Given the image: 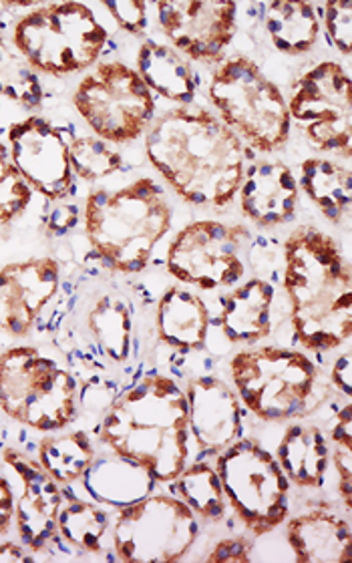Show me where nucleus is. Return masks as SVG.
Listing matches in <instances>:
<instances>
[{"mask_svg":"<svg viewBox=\"0 0 352 563\" xmlns=\"http://www.w3.org/2000/svg\"><path fill=\"white\" fill-rule=\"evenodd\" d=\"M95 457L94 437L85 429L45 434L36 445V461L61 487L81 482Z\"/></svg>","mask_w":352,"mask_h":563,"instance_id":"obj_30","label":"nucleus"},{"mask_svg":"<svg viewBox=\"0 0 352 563\" xmlns=\"http://www.w3.org/2000/svg\"><path fill=\"white\" fill-rule=\"evenodd\" d=\"M252 232L242 223L196 220L182 228L165 254V271L204 292L230 290L246 276Z\"/></svg>","mask_w":352,"mask_h":563,"instance_id":"obj_13","label":"nucleus"},{"mask_svg":"<svg viewBox=\"0 0 352 563\" xmlns=\"http://www.w3.org/2000/svg\"><path fill=\"white\" fill-rule=\"evenodd\" d=\"M290 123L317 152L349 159L352 153V79L337 60H322L293 85Z\"/></svg>","mask_w":352,"mask_h":563,"instance_id":"obj_14","label":"nucleus"},{"mask_svg":"<svg viewBox=\"0 0 352 563\" xmlns=\"http://www.w3.org/2000/svg\"><path fill=\"white\" fill-rule=\"evenodd\" d=\"M33 189L12 164L9 145L0 141V232L23 218L33 203Z\"/></svg>","mask_w":352,"mask_h":563,"instance_id":"obj_35","label":"nucleus"},{"mask_svg":"<svg viewBox=\"0 0 352 563\" xmlns=\"http://www.w3.org/2000/svg\"><path fill=\"white\" fill-rule=\"evenodd\" d=\"M14 47L41 75L65 79L94 69L109 45V31L85 2H36L11 24Z\"/></svg>","mask_w":352,"mask_h":563,"instance_id":"obj_8","label":"nucleus"},{"mask_svg":"<svg viewBox=\"0 0 352 563\" xmlns=\"http://www.w3.org/2000/svg\"><path fill=\"white\" fill-rule=\"evenodd\" d=\"M213 324L228 344L254 346L278 327V288L262 278H248L220 294Z\"/></svg>","mask_w":352,"mask_h":563,"instance_id":"obj_20","label":"nucleus"},{"mask_svg":"<svg viewBox=\"0 0 352 563\" xmlns=\"http://www.w3.org/2000/svg\"><path fill=\"white\" fill-rule=\"evenodd\" d=\"M138 73L150 91L177 106H191L200 93V75L172 45L145 38L138 51Z\"/></svg>","mask_w":352,"mask_h":563,"instance_id":"obj_25","label":"nucleus"},{"mask_svg":"<svg viewBox=\"0 0 352 563\" xmlns=\"http://www.w3.org/2000/svg\"><path fill=\"white\" fill-rule=\"evenodd\" d=\"M228 507L254 536H268L290 516V482L276 457L258 439L240 437L216 455Z\"/></svg>","mask_w":352,"mask_h":563,"instance_id":"obj_10","label":"nucleus"},{"mask_svg":"<svg viewBox=\"0 0 352 563\" xmlns=\"http://www.w3.org/2000/svg\"><path fill=\"white\" fill-rule=\"evenodd\" d=\"M274 457L290 485L320 489L330 470L329 434L312 422L293 421L284 429Z\"/></svg>","mask_w":352,"mask_h":563,"instance_id":"obj_24","label":"nucleus"},{"mask_svg":"<svg viewBox=\"0 0 352 563\" xmlns=\"http://www.w3.org/2000/svg\"><path fill=\"white\" fill-rule=\"evenodd\" d=\"M200 519L174 493L113 509L111 552L123 563H177L200 538Z\"/></svg>","mask_w":352,"mask_h":563,"instance_id":"obj_12","label":"nucleus"},{"mask_svg":"<svg viewBox=\"0 0 352 563\" xmlns=\"http://www.w3.org/2000/svg\"><path fill=\"white\" fill-rule=\"evenodd\" d=\"M67 135V133H65ZM70 167L77 179L85 184H97L107 177H113L123 169V157L111 143L95 137L94 133H70Z\"/></svg>","mask_w":352,"mask_h":563,"instance_id":"obj_33","label":"nucleus"},{"mask_svg":"<svg viewBox=\"0 0 352 563\" xmlns=\"http://www.w3.org/2000/svg\"><path fill=\"white\" fill-rule=\"evenodd\" d=\"M7 145L12 164L24 184L48 203L67 200L75 189L70 167L69 140L65 131L41 115H29L11 123Z\"/></svg>","mask_w":352,"mask_h":563,"instance_id":"obj_15","label":"nucleus"},{"mask_svg":"<svg viewBox=\"0 0 352 563\" xmlns=\"http://www.w3.org/2000/svg\"><path fill=\"white\" fill-rule=\"evenodd\" d=\"M0 412L33 433H59L81 417L79 380L59 352L12 344L0 352Z\"/></svg>","mask_w":352,"mask_h":563,"instance_id":"obj_7","label":"nucleus"},{"mask_svg":"<svg viewBox=\"0 0 352 563\" xmlns=\"http://www.w3.org/2000/svg\"><path fill=\"white\" fill-rule=\"evenodd\" d=\"M286 541L298 563H346L352 560V529L344 517L318 507L286 523Z\"/></svg>","mask_w":352,"mask_h":563,"instance_id":"obj_23","label":"nucleus"},{"mask_svg":"<svg viewBox=\"0 0 352 563\" xmlns=\"http://www.w3.org/2000/svg\"><path fill=\"white\" fill-rule=\"evenodd\" d=\"M109 453L172 483L194 459L186 390L172 375L153 371L121 390L95 427Z\"/></svg>","mask_w":352,"mask_h":563,"instance_id":"obj_4","label":"nucleus"},{"mask_svg":"<svg viewBox=\"0 0 352 563\" xmlns=\"http://www.w3.org/2000/svg\"><path fill=\"white\" fill-rule=\"evenodd\" d=\"M77 483H81L91 501L111 509L140 501L160 485L143 467L113 453L95 457L94 465Z\"/></svg>","mask_w":352,"mask_h":563,"instance_id":"obj_26","label":"nucleus"},{"mask_svg":"<svg viewBox=\"0 0 352 563\" xmlns=\"http://www.w3.org/2000/svg\"><path fill=\"white\" fill-rule=\"evenodd\" d=\"M107 12L121 31L128 35H145L150 29V4L143 0H109L103 2Z\"/></svg>","mask_w":352,"mask_h":563,"instance_id":"obj_38","label":"nucleus"},{"mask_svg":"<svg viewBox=\"0 0 352 563\" xmlns=\"http://www.w3.org/2000/svg\"><path fill=\"white\" fill-rule=\"evenodd\" d=\"M169 485L172 493L188 505L198 519L210 523H222L226 519L228 501L223 495L222 482L213 465L206 459L189 463Z\"/></svg>","mask_w":352,"mask_h":563,"instance_id":"obj_31","label":"nucleus"},{"mask_svg":"<svg viewBox=\"0 0 352 563\" xmlns=\"http://www.w3.org/2000/svg\"><path fill=\"white\" fill-rule=\"evenodd\" d=\"M213 113L250 152L276 153L290 141V113L280 87L246 55L218 63L208 82Z\"/></svg>","mask_w":352,"mask_h":563,"instance_id":"obj_9","label":"nucleus"},{"mask_svg":"<svg viewBox=\"0 0 352 563\" xmlns=\"http://www.w3.org/2000/svg\"><path fill=\"white\" fill-rule=\"evenodd\" d=\"M153 327L160 346L174 356H191L210 351L213 312L200 294L172 284L157 296Z\"/></svg>","mask_w":352,"mask_h":563,"instance_id":"obj_21","label":"nucleus"},{"mask_svg":"<svg viewBox=\"0 0 352 563\" xmlns=\"http://www.w3.org/2000/svg\"><path fill=\"white\" fill-rule=\"evenodd\" d=\"M230 378L244 409L262 422L308 419L324 409L334 393L308 352L274 344L235 352Z\"/></svg>","mask_w":352,"mask_h":563,"instance_id":"obj_6","label":"nucleus"},{"mask_svg":"<svg viewBox=\"0 0 352 563\" xmlns=\"http://www.w3.org/2000/svg\"><path fill=\"white\" fill-rule=\"evenodd\" d=\"M282 256L294 342L317 356L344 346L352 334V272L341 244L315 225H300L282 242Z\"/></svg>","mask_w":352,"mask_h":563,"instance_id":"obj_3","label":"nucleus"},{"mask_svg":"<svg viewBox=\"0 0 352 563\" xmlns=\"http://www.w3.org/2000/svg\"><path fill=\"white\" fill-rule=\"evenodd\" d=\"M246 264L256 278L280 284L282 266H284L282 244L268 235H252L246 252Z\"/></svg>","mask_w":352,"mask_h":563,"instance_id":"obj_37","label":"nucleus"},{"mask_svg":"<svg viewBox=\"0 0 352 563\" xmlns=\"http://www.w3.org/2000/svg\"><path fill=\"white\" fill-rule=\"evenodd\" d=\"M111 507L95 504L91 499L69 497V501H63L61 507L57 538L75 552L103 555L111 550Z\"/></svg>","mask_w":352,"mask_h":563,"instance_id":"obj_28","label":"nucleus"},{"mask_svg":"<svg viewBox=\"0 0 352 563\" xmlns=\"http://www.w3.org/2000/svg\"><path fill=\"white\" fill-rule=\"evenodd\" d=\"M298 179L278 159H260L246 165L238 191L240 211L260 228H276L293 222L298 210Z\"/></svg>","mask_w":352,"mask_h":563,"instance_id":"obj_22","label":"nucleus"},{"mask_svg":"<svg viewBox=\"0 0 352 563\" xmlns=\"http://www.w3.org/2000/svg\"><path fill=\"white\" fill-rule=\"evenodd\" d=\"M320 21L327 31L332 47L342 57H351L352 51V2L351 0H330L320 4Z\"/></svg>","mask_w":352,"mask_h":563,"instance_id":"obj_36","label":"nucleus"},{"mask_svg":"<svg viewBox=\"0 0 352 563\" xmlns=\"http://www.w3.org/2000/svg\"><path fill=\"white\" fill-rule=\"evenodd\" d=\"M2 463L16 475L19 493L14 492V526L16 538L31 553H45L57 538V521L65 492L36 459L16 446L2 449Z\"/></svg>","mask_w":352,"mask_h":563,"instance_id":"obj_18","label":"nucleus"},{"mask_svg":"<svg viewBox=\"0 0 352 563\" xmlns=\"http://www.w3.org/2000/svg\"><path fill=\"white\" fill-rule=\"evenodd\" d=\"M194 461L216 457L244 437L246 409L234 387L213 373L191 375L186 383Z\"/></svg>","mask_w":352,"mask_h":563,"instance_id":"obj_19","label":"nucleus"},{"mask_svg":"<svg viewBox=\"0 0 352 563\" xmlns=\"http://www.w3.org/2000/svg\"><path fill=\"white\" fill-rule=\"evenodd\" d=\"M63 284V262L55 256H31L0 268V332L26 339L43 330L47 310Z\"/></svg>","mask_w":352,"mask_h":563,"instance_id":"obj_17","label":"nucleus"},{"mask_svg":"<svg viewBox=\"0 0 352 563\" xmlns=\"http://www.w3.org/2000/svg\"><path fill=\"white\" fill-rule=\"evenodd\" d=\"M264 7V31L278 53L300 57L317 47L322 31L320 7L302 0H274Z\"/></svg>","mask_w":352,"mask_h":563,"instance_id":"obj_27","label":"nucleus"},{"mask_svg":"<svg viewBox=\"0 0 352 563\" xmlns=\"http://www.w3.org/2000/svg\"><path fill=\"white\" fill-rule=\"evenodd\" d=\"M14 528V485L0 471V538H7Z\"/></svg>","mask_w":352,"mask_h":563,"instance_id":"obj_41","label":"nucleus"},{"mask_svg":"<svg viewBox=\"0 0 352 563\" xmlns=\"http://www.w3.org/2000/svg\"><path fill=\"white\" fill-rule=\"evenodd\" d=\"M0 443H2V419H0Z\"/></svg>","mask_w":352,"mask_h":563,"instance_id":"obj_43","label":"nucleus"},{"mask_svg":"<svg viewBox=\"0 0 352 563\" xmlns=\"http://www.w3.org/2000/svg\"><path fill=\"white\" fill-rule=\"evenodd\" d=\"M89 254L48 308L43 330L79 380L81 411L106 412L121 390L157 371L162 349L143 284H130Z\"/></svg>","mask_w":352,"mask_h":563,"instance_id":"obj_1","label":"nucleus"},{"mask_svg":"<svg viewBox=\"0 0 352 563\" xmlns=\"http://www.w3.org/2000/svg\"><path fill=\"white\" fill-rule=\"evenodd\" d=\"M330 461H334L339 475V497L344 509L352 507V407L346 400L332 417L329 433Z\"/></svg>","mask_w":352,"mask_h":563,"instance_id":"obj_34","label":"nucleus"},{"mask_svg":"<svg viewBox=\"0 0 352 563\" xmlns=\"http://www.w3.org/2000/svg\"><path fill=\"white\" fill-rule=\"evenodd\" d=\"M77 115L95 137L111 145L141 140L155 119V95L123 60H99L70 97Z\"/></svg>","mask_w":352,"mask_h":563,"instance_id":"obj_11","label":"nucleus"},{"mask_svg":"<svg viewBox=\"0 0 352 563\" xmlns=\"http://www.w3.org/2000/svg\"><path fill=\"white\" fill-rule=\"evenodd\" d=\"M298 188L332 223H341L351 208L352 176L346 165L324 157H308L300 164Z\"/></svg>","mask_w":352,"mask_h":563,"instance_id":"obj_29","label":"nucleus"},{"mask_svg":"<svg viewBox=\"0 0 352 563\" xmlns=\"http://www.w3.org/2000/svg\"><path fill=\"white\" fill-rule=\"evenodd\" d=\"M232 0H160L157 26L179 55L194 63H220L238 33V9Z\"/></svg>","mask_w":352,"mask_h":563,"instance_id":"obj_16","label":"nucleus"},{"mask_svg":"<svg viewBox=\"0 0 352 563\" xmlns=\"http://www.w3.org/2000/svg\"><path fill=\"white\" fill-rule=\"evenodd\" d=\"M252 545L244 538L220 540L208 553V563H248L252 562Z\"/></svg>","mask_w":352,"mask_h":563,"instance_id":"obj_39","label":"nucleus"},{"mask_svg":"<svg viewBox=\"0 0 352 563\" xmlns=\"http://www.w3.org/2000/svg\"><path fill=\"white\" fill-rule=\"evenodd\" d=\"M244 141L208 107L177 106L153 119L145 155L177 198L196 208L234 203L246 172Z\"/></svg>","mask_w":352,"mask_h":563,"instance_id":"obj_2","label":"nucleus"},{"mask_svg":"<svg viewBox=\"0 0 352 563\" xmlns=\"http://www.w3.org/2000/svg\"><path fill=\"white\" fill-rule=\"evenodd\" d=\"M0 95L31 111H38L45 101L38 73L26 63L21 51L14 47L4 29H0Z\"/></svg>","mask_w":352,"mask_h":563,"instance_id":"obj_32","label":"nucleus"},{"mask_svg":"<svg viewBox=\"0 0 352 563\" xmlns=\"http://www.w3.org/2000/svg\"><path fill=\"white\" fill-rule=\"evenodd\" d=\"M330 387L334 388L337 395H342L344 399L351 400L352 397V366L351 351H344L339 354V358L332 364L330 373Z\"/></svg>","mask_w":352,"mask_h":563,"instance_id":"obj_40","label":"nucleus"},{"mask_svg":"<svg viewBox=\"0 0 352 563\" xmlns=\"http://www.w3.org/2000/svg\"><path fill=\"white\" fill-rule=\"evenodd\" d=\"M172 223L174 206L152 177H140L121 188L94 189L82 208L87 246L109 271L121 276H135L150 268Z\"/></svg>","mask_w":352,"mask_h":563,"instance_id":"obj_5","label":"nucleus"},{"mask_svg":"<svg viewBox=\"0 0 352 563\" xmlns=\"http://www.w3.org/2000/svg\"><path fill=\"white\" fill-rule=\"evenodd\" d=\"M35 553L29 552L21 541L2 540L0 538V563H33Z\"/></svg>","mask_w":352,"mask_h":563,"instance_id":"obj_42","label":"nucleus"}]
</instances>
